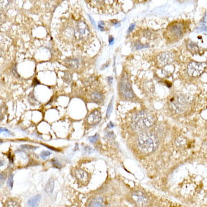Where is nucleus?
Returning <instances> with one entry per match:
<instances>
[{
	"instance_id": "obj_14",
	"label": "nucleus",
	"mask_w": 207,
	"mask_h": 207,
	"mask_svg": "<svg viewBox=\"0 0 207 207\" xmlns=\"http://www.w3.org/2000/svg\"><path fill=\"white\" fill-rule=\"evenodd\" d=\"M54 180L53 179H50L48 182L46 186H45V191L46 193L49 194V195H51L54 189Z\"/></svg>"
},
{
	"instance_id": "obj_28",
	"label": "nucleus",
	"mask_w": 207,
	"mask_h": 207,
	"mask_svg": "<svg viewBox=\"0 0 207 207\" xmlns=\"http://www.w3.org/2000/svg\"><path fill=\"white\" fill-rule=\"evenodd\" d=\"M112 80H113V77H108V83H109V85H111Z\"/></svg>"
},
{
	"instance_id": "obj_33",
	"label": "nucleus",
	"mask_w": 207,
	"mask_h": 207,
	"mask_svg": "<svg viewBox=\"0 0 207 207\" xmlns=\"http://www.w3.org/2000/svg\"><path fill=\"white\" fill-rule=\"evenodd\" d=\"M88 17H89V18H90V21H91V22H93V25H95V22H94V21H93V18H92V17H90V15H89V16H88Z\"/></svg>"
},
{
	"instance_id": "obj_3",
	"label": "nucleus",
	"mask_w": 207,
	"mask_h": 207,
	"mask_svg": "<svg viewBox=\"0 0 207 207\" xmlns=\"http://www.w3.org/2000/svg\"><path fill=\"white\" fill-rule=\"evenodd\" d=\"M155 122V116L146 110L139 112L133 119V124L137 129H146L150 128Z\"/></svg>"
},
{
	"instance_id": "obj_29",
	"label": "nucleus",
	"mask_w": 207,
	"mask_h": 207,
	"mask_svg": "<svg viewBox=\"0 0 207 207\" xmlns=\"http://www.w3.org/2000/svg\"><path fill=\"white\" fill-rule=\"evenodd\" d=\"M39 84V82H38V81H37V79H34V83H33V84H32V85H34V84Z\"/></svg>"
},
{
	"instance_id": "obj_27",
	"label": "nucleus",
	"mask_w": 207,
	"mask_h": 207,
	"mask_svg": "<svg viewBox=\"0 0 207 207\" xmlns=\"http://www.w3.org/2000/svg\"><path fill=\"white\" fill-rule=\"evenodd\" d=\"M134 27H135V25L134 24H131L130 27H129V29H128V32H130L132 31V30L134 29Z\"/></svg>"
},
{
	"instance_id": "obj_16",
	"label": "nucleus",
	"mask_w": 207,
	"mask_h": 207,
	"mask_svg": "<svg viewBox=\"0 0 207 207\" xmlns=\"http://www.w3.org/2000/svg\"><path fill=\"white\" fill-rule=\"evenodd\" d=\"M188 48L190 51L193 52V53H196V52H198V48L197 46V45H195V44H193V43L191 42L190 44H188Z\"/></svg>"
},
{
	"instance_id": "obj_32",
	"label": "nucleus",
	"mask_w": 207,
	"mask_h": 207,
	"mask_svg": "<svg viewBox=\"0 0 207 207\" xmlns=\"http://www.w3.org/2000/svg\"><path fill=\"white\" fill-rule=\"evenodd\" d=\"M99 25H100V26H104V22L101 21V22H99Z\"/></svg>"
},
{
	"instance_id": "obj_30",
	"label": "nucleus",
	"mask_w": 207,
	"mask_h": 207,
	"mask_svg": "<svg viewBox=\"0 0 207 207\" xmlns=\"http://www.w3.org/2000/svg\"><path fill=\"white\" fill-rule=\"evenodd\" d=\"M113 40H114V39H113V37H110V38H109V44H112Z\"/></svg>"
},
{
	"instance_id": "obj_12",
	"label": "nucleus",
	"mask_w": 207,
	"mask_h": 207,
	"mask_svg": "<svg viewBox=\"0 0 207 207\" xmlns=\"http://www.w3.org/2000/svg\"><path fill=\"white\" fill-rule=\"evenodd\" d=\"M75 175L77 180L82 182L87 181L88 180V174L82 169H77L75 171Z\"/></svg>"
},
{
	"instance_id": "obj_6",
	"label": "nucleus",
	"mask_w": 207,
	"mask_h": 207,
	"mask_svg": "<svg viewBox=\"0 0 207 207\" xmlns=\"http://www.w3.org/2000/svg\"><path fill=\"white\" fill-rule=\"evenodd\" d=\"M120 92L124 97L127 99L133 100L135 97L134 93L133 92L132 88H131V84L128 80V77L127 75H123L121 77L120 86H119Z\"/></svg>"
},
{
	"instance_id": "obj_2",
	"label": "nucleus",
	"mask_w": 207,
	"mask_h": 207,
	"mask_svg": "<svg viewBox=\"0 0 207 207\" xmlns=\"http://www.w3.org/2000/svg\"><path fill=\"white\" fill-rule=\"evenodd\" d=\"M137 144L139 149L142 153L150 154L158 148L159 140L155 133L148 131L139 135Z\"/></svg>"
},
{
	"instance_id": "obj_9",
	"label": "nucleus",
	"mask_w": 207,
	"mask_h": 207,
	"mask_svg": "<svg viewBox=\"0 0 207 207\" xmlns=\"http://www.w3.org/2000/svg\"><path fill=\"white\" fill-rule=\"evenodd\" d=\"M173 55L168 52L161 53L158 55L157 57L158 65L160 67H164L166 65L171 64V62H173Z\"/></svg>"
},
{
	"instance_id": "obj_10",
	"label": "nucleus",
	"mask_w": 207,
	"mask_h": 207,
	"mask_svg": "<svg viewBox=\"0 0 207 207\" xmlns=\"http://www.w3.org/2000/svg\"><path fill=\"white\" fill-rule=\"evenodd\" d=\"M101 113L98 110H95L90 113L87 118V122L89 124L96 125L100 122Z\"/></svg>"
},
{
	"instance_id": "obj_18",
	"label": "nucleus",
	"mask_w": 207,
	"mask_h": 207,
	"mask_svg": "<svg viewBox=\"0 0 207 207\" xmlns=\"http://www.w3.org/2000/svg\"><path fill=\"white\" fill-rule=\"evenodd\" d=\"M51 162H52L53 167H54L55 168H62L61 164H60L59 161L56 160V159H53V160H51Z\"/></svg>"
},
{
	"instance_id": "obj_7",
	"label": "nucleus",
	"mask_w": 207,
	"mask_h": 207,
	"mask_svg": "<svg viewBox=\"0 0 207 207\" xmlns=\"http://www.w3.org/2000/svg\"><path fill=\"white\" fill-rule=\"evenodd\" d=\"M206 66V63L196 62H191L187 67L188 74L192 77H198L205 70Z\"/></svg>"
},
{
	"instance_id": "obj_17",
	"label": "nucleus",
	"mask_w": 207,
	"mask_h": 207,
	"mask_svg": "<svg viewBox=\"0 0 207 207\" xmlns=\"http://www.w3.org/2000/svg\"><path fill=\"white\" fill-rule=\"evenodd\" d=\"M5 207H20V206L16 202L9 200L7 201L6 204H5Z\"/></svg>"
},
{
	"instance_id": "obj_25",
	"label": "nucleus",
	"mask_w": 207,
	"mask_h": 207,
	"mask_svg": "<svg viewBox=\"0 0 207 207\" xmlns=\"http://www.w3.org/2000/svg\"><path fill=\"white\" fill-rule=\"evenodd\" d=\"M23 146V148H29V149H32V150H35V149H36V148H37V147H33L32 146H28V145H25V146Z\"/></svg>"
},
{
	"instance_id": "obj_4",
	"label": "nucleus",
	"mask_w": 207,
	"mask_h": 207,
	"mask_svg": "<svg viewBox=\"0 0 207 207\" xmlns=\"http://www.w3.org/2000/svg\"><path fill=\"white\" fill-rule=\"evenodd\" d=\"M185 32L184 24L181 22H175L168 25L166 31V37L169 41L175 42L180 39Z\"/></svg>"
},
{
	"instance_id": "obj_34",
	"label": "nucleus",
	"mask_w": 207,
	"mask_h": 207,
	"mask_svg": "<svg viewBox=\"0 0 207 207\" xmlns=\"http://www.w3.org/2000/svg\"><path fill=\"white\" fill-rule=\"evenodd\" d=\"M98 27L100 28L101 31H104V27H102V26H100V25H99V26H98Z\"/></svg>"
},
{
	"instance_id": "obj_26",
	"label": "nucleus",
	"mask_w": 207,
	"mask_h": 207,
	"mask_svg": "<svg viewBox=\"0 0 207 207\" xmlns=\"http://www.w3.org/2000/svg\"><path fill=\"white\" fill-rule=\"evenodd\" d=\"M84 149H85V151H87V152H88V153H91V151H93V149H92V148H90V147H88V146H87V147H86L85 148H84Z\"/></svg>"
},
{
	"instance_id": "obj_11",
	"label": "nucleus",
	"mask_w": 207,
	"mask_h": 207,
	"mask_svg": "<svg viewBox=\"0 0 207 207\" xmlns=\"http://www.w3.org/2000/svg\"><path fill=\"white\" fill-rule=\"evenodd\" d=\"M88 207H104V199L101 197H95L89 202Z\"/></svg>"
},
{
	"instance_id": "obj_19",
	"label": "nucleus",
	"mask_w": 207,
	"mask_h": 207,
	"mask_svg": "<svg viewBox=\"0 0 207 207\" xmlns=\"http://www.w3.org/2000/svg\"><path fill=\"white\" fill-rule=\"evenodd\" d=\"M69 66L70 67L76 68V67H77L78 64H79V62H78L77 59H70V60H69Z\"/></svg>"
},
{
	"instance_id": "obj_23",
	"label": "nucleus",
	"mask_w": 207,
	"mask_h": 207,
	"mask_svg": "<svg viewBox=\"0 0 207 207\" xmlns=\"http://www.w3.org/2000/svg\"><path fill=\"white\" fill-rule=\"evenodd\" d=\"M50 152H49V151H43V152L41 153V157L42 158H46V157H48V156H49L50 155Z\"/></svg>"
},
{
	"instance_id": "obj_22",
	"label": "nucleus",
	"mask_w": 207,
	"mask_h": 207,
	"mask_svg": "<svg viewBox=\"0 0 207 207\" xmlns=\"http://www.w3.org/2000/svg\"><path fill=\"white\" fill-rule=\"evenodd\" d=\"M98 137H99V135H98L97 134H96L94 136H92V137H90L89 138H88V140H89V141L91 143H94L95 142H96V141L97 140V139Z\"/></svg>"
},
{
	"instance_id": "obj_21",
	"label": "nucleus",
	"mask_w": 207,
	"mask_h": 207,
	"mask_svg": "<svg viewBox=\"0 0 207 207\" xmlns=\"http://www.w3.org/2000/svg\"><path fill=\"white\" fill-rule=\"evenodd\" d=\"M12 185H13V175L11 174L8 177V186L9 187L12 188Z\"/></svg>"
},
{
	"instance_id": "obj_24",
	"label": "nucleus",
	"mask_w": 207,
	"mask_h": 207,
	"mask_svg": "<svg viewBox=\"0 0 207 207\" xmlns=\"http://www.w3.org/2000/svg\"><path fill=\"white\" fill-rule=\"evenodd\" d=\"M0 177H1V185H2V184H3L4 182H5V180H6V174H5L4 173H2Z\"/></svg>"
},
{
	"instance_id": "obj_13",
	"label": "nucleus",
	"mask_w": 207,
	"mask_h": 207,
	"mask_svg": "<svg viewBox=\"0 0 207 207\" xmlns=\"http://www.w3.org/2000/svg\"><path fill=\"white\" fill-rule=\"evenodd\" d=\"M40 200H41V195H37L34 196L33 198L29 199L28 202L27 206L28 207H36L39 204Z\"/></svg>"
},
{
	"instance_id": "obj_1",
	"label": "nucleus",
	"mask_w": 207,
	"mask_h": 207,
	"mask_svg": "<svg viewBox=\"0 0 207 207\" xmlns=\"http://www.w3.org/2000/svg\"><path fill=\"white\" fill-rule=\"evenodd\" d=\"M57 41L67 50H72L86 46V42L91 39V32L87 24L73 16L62 19L55 29Z\"/></svg>"
},
{
	"instance_id": "obj_15",
	"label": "nucleus",
	"mask_w": 207,
	"mask_h": 207,
	"mask_svg": "<svg viewBox=\"0 0 207 207\" xmlns=\"http://www.w3.org/2000/svg\"><path fill=\"white\" fill-rule=\"evenodd\" d=\"M103 95L97 91L93 92L91 94V100L95 102H100L102 101Z\"/></svg>"
},
{
	"instance_id": "obj_20",
	"label": "nucleus",
	"mask_w": 207,
	"mask_h": 207,
	"mask_svg": "<svg viewBox=\"0 0 207 207\" xmlns=\"http://www.w3.org/2000/svg\"><path fill=\"white\" fill-rule=\"evenodd\" d=\"M112 108H113V99L110 101V102L109 104V105L108 106V109L107 112V117H108L110 114V113L112 111Z\"/></svg>"
},
{
	"instance_id": "obj_5",
	"label": "nucleus",
	"mask_w": 207,
	"mask_h": 207,
	"mask_svg": "<svg viewBox=\"0 0 207 207\" xmlns=\"http://www.w3.org/2000/svg\"><path fill=\"white\" fill-rule=\"evenodd\" d=\"M171 108L173 111L177 113L183 112L188 106V101L185 95L182 94H177L171 97L169 102Z\"/></svg>"
},
{
	"instance_id": "obj_31",
	"label": "nucleus",
	"mask_w": 207,
	"mask_h": 207,
	"mask_svg": "<svg viewBox=\"0 0 207 207\" xmlns=\"http://www.w3.org/2000/svg\"><path fill=\"white\" fill-rule=\"evenodd\" d=\"M114 127V125H113L111 122H110V123H109V124L108 125V128H112V127Z\"/></svg>"
},
{
	"instance_id": "obj_8",
	"label": "nucleus",
	"mask_w": 207,
	"mask_h": 207,
	"mask_svg": "<svg viewBox=\"0 0 207 207\" xmlns=\"http://www.w3.org/2000/svg\"><path fill=\"white\" fill-rule=\"evenodd\" d=\"M131 198L138 207H145L148 204L147 196L140 191H133L131 194Z\"/></svg>"
}]
</instances>
